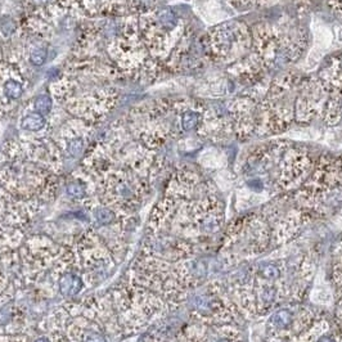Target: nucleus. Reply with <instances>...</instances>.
<instances>
[{"instance_id": "f257e3e1", "label": "nucleus", "mask_w": 342, "mask_h": 342, "mask_svg": "<svg viewBox=\"0 0 342 342\" xmlns=\"http://www.w3.org/2000/svg\"><path fill=\"white\" fill-rule=\"evenodd\" d=\"M81 278H78L77 275L72 273H67L65 275L61 277L59 280V288H61V292L66 296H74L76 293H78L81 291Z\"/></svg>"}, {"instance_id": "f03ea898", "label": "nucleus", "mask_w": 342, "mask_h": 342, "mask_svg": "<svg viewBox=\"0 0 342 342\" xmlns=\"http://www.w3.org/2000/svg\"><path fill=\"white\" fill-rule=\"evenodd\" d=\"M45 125V118L42 117V114L39 112H34L27 116H25L22 120V127L25 130L29 131H38L42 129Z\"/></svg>"}, {"instance_id": "7ed1b4c3", "label": "nucleus", "mask_w": 342, "mask_h": 342, "mask_svg": "<svg viewBox=\"0 0 342 342\" xmlns=\"http://www.w3.org/2000/svg\"><path fill=\"white\" fill-rule=\"evenodd\" d=\"M4 91L9 99H18L22 95V85L20 82L14 81V80H8L4 84Z\"/></svg>"}, {"instance_id": "20e7f679", "label": "nucleus", "mask_w": 342, "mask_h": 342, "mask_svg": "<svg viewBox=\"0 0 342 342\" xmlns=\"http://www.w3.org/2000/svg\"><path fill=\"white\" fill-rule=\"evenodd\" d=\"M52 108V99L48 95H40L36 98L35 101V110L39 114H48Z\"/></svg>"}, {"instance_id": "39448f33", "label": "nucleus", "mask_w": 342, "mask_h": 342, "mask_svg": "<svg viewBox=\"0 0 342 342\" xmlns=\"http://www.w3.org/2000/svg\"><path fill=\"white\" fill-rule=\"evenodd\" d=\"M94 216L102 225L110 224V223L114 222V212H112L110 209H106V207H101V209L95 210Z\"/></svg>"}, {"instance_id": "423d86ee", "label": "nucleus", "mask_w": 342, "mask_h": 342, "mask_svg": "<svg viewBox=\"0 0 342 342\" xmlns=\"http://www.w3.org/2000/svg\"><path fill=\"white\" fill-rule=\"evenodd\" d=\"M46 50L44 48H36L34 49L31 56H30V59H31V63L35 66H41L42 63L45 62L46 59Z\"/></svg>"}, {"instance_id": "0eeeda50", "label": "nucleus", "mask_w": 342, "mask_h": 342, "mask_svg": "<svg viewBox=\"0 0 342 342\" xmlns=\"http://www.w3.org/2000/svg\"><path fill=\"white\" fill-rule=\"evenodd\" d=\"M82 148H84V143H82L81 138H75V139H72L69 143V147H67L69 153L74 157L80 156L82 152Z\"/></svg>"}, {"instance_id": "6e6552de", "label": "nucleus", "mask_w": 342, "mask_h": 342, "mask_svg": "<svg viewBox=\"0 0 342 342\" xmlns=\"http://www.w3.org/2000/svg\"><path fill=\"white\" fill-rule=\"evenodd\" d=\"M67 193L72 198H82L85 195V188L80 183H71L67 186Z\"/></svg>"}, {"instance_id": "1a4fd4ad", "label": "nucleus", "mask_w": 342, "mask_h": 342, "mask_svg": "<svg viewBox=\"0 0 342 342\" xmlns=\"http://www.w3.org/2000/svg\"><path fill=\"white\" fill-rule=\"evenodd\" d=\"M158 18L167 27H173L174 23H175V17H174V14L170 10H161L160 13H158Z\"/></svg>"}, {"instance_id": "9d476101", "label": "nucleus", "mask_w": 342, "mask_h": 342, "mask_svg": "<svg viewBox=\"0 0 342 342\" xmlns=\"http://www.w3.org/2000/svg\"><path fill=\"white\" fill-rule=\"evenodd\" d=\"M0 27H1V30H3V33L5 34V35H9V34H12L14 31V23L10 20H7V18L1 21Z\"/></svg>"}, {"instance_id": "9b49d317", "label": "nucleus", "mask_w": 342, "mask_h": 342, "mask_svg": "<svg viewBox=\"0 0 342 342\" xmlns=\"http://www.w3.org/2000/svg\"><path fill=\"white\" fill-rule=\"evenodd\" d=\"M35 342H50V341H49L48 339H45V337H40V339L36 340Z\"/></svg>"}, {"instance_id": "f8f14e48", "label": "nucleus", "mask_w": 342, "mask_h": 342, "mask_svg": "<svg viewBox=\"0 0 342 342\" xmlns=\"http://www.w3.org/2000/svg\"><path fill=\"white\" fill-rule=\"evenodd\" d=\"M35 1L38 4H44V3H46V1H49V0H35Z\"/></svg>"}]
</instances>
